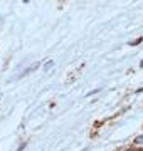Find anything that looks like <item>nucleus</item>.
Here are the masks:
<instances>
[{
    "instance_id": "obj_5",
    "label": "nucleus",
    "mask_w": 143,
    "mask_h": 151,
    "mask_svg": "<svg viewBox=\"0 0 143 151\" xmlns=\"http://www.w3.org/2000/svg\"><path fill=\"white\" fill-rule=\"evenodd\" d=\"M130 151H143V150H130Z\"/></svg>"
},
{
    "instance_id": "obj_6",
    "label": "nucleus",
    "mask_w": 143,
    "mask_h": 151,
    "mask_svg": "<svg viewBox=\"0 0 143 151\" xmlns=\"http://www.w3.org/2000/svg\"><path fill=\"white\" fill-rule=\"evenodd\" d=\"M140 65H142V67H143V60H142V62H140Z\"/></svg>"
},
{
    "instance_id": "obj_1",
    "label": "nucleus",
    "mask_w": 143,
    "mask_h": 151,
    "mask_svg": "<svg viewBox=\"0 0 143 151\" xmlns=\"http://www.w3.org/2000/svg\"><path fill=\"white\" fill-rule=\"evenodd\" d=\"M52 65H54V62H52V60H47V62L44 64V70H49Z\"/></svg>"
},
{
    "instance_id": "obj_4",
    "label": "nucleus",
    "mask_w": 143,
    "mask_h": 151,
    "mask_svg": "<svg viewBox=\"0 0 143 151\" xmlns=\"http://www.w3.org/2000/svg\"><path fill=\"white\" fill-rule=\"evenodd\" d=\"M24 148H25V143H24V145H20V146H19V150H17V151H24Z\"/></svg>"
},
{
    "instance_id": "obj_2",
    "label": "nucleus",
    "mask_w": 143,
    "mask_h": 151,
    "mask_svg": "<svg viewBox=\"0 0 143 151\" xmlns=\"http://www.w3.org/2000/svg\"><path fill=\"white\" fill-rule=\"evenodd\" d=\"M135 143H136V145H143V134L138 136V138H135Z\"/></svg>"
},
{
    "instance_id": "obj_3",
    "label": "nucleus",
    "mask_w": 143,
    "mask_h": 151,
    "mask_svg": "<svg viewBox=\"0 0 143 151\" xmlns=\"http://www.w3.org/2000/svg\"><path fill=\"white\" fill-rule=\"evenodd\" d=\"M142 42V39H136V40H135V42H131V45H138V44Z\"/></svg>"
}]
</instances>
